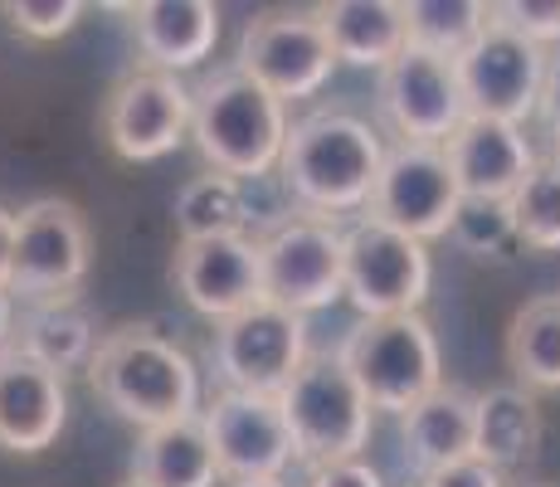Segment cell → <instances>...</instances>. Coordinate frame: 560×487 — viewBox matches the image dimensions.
Listing matches in <instances>:
<instances>
[{
    "label": "cell",
    "instance_id": "1",
    "mask_svg": "<svg viewBox=\"0 0 560 487\" xmlns=\"http://www.w3.org/2000/svg\"><path fill=\"white\" fill-rule=\"evenodd\" d=\"M89 385L117 419L137 429H156L171 419L200 415V371L171 337L152 327L103 332L89 361Z\"/></svg>",
    "mask_w": 560,
    "mask_h": 487
},
{
    "label": "cell",
    "instance_id": "2",
    "mask_svg": "<svg viewBox=\"0 0 560 487\" xmlns=\"http://www.w3.org/2000/svg\"><path fill=\"white\" fill-rule=\"evenodd\" d=\"M381 161H385V142L375 137L371 123H361L357 113L322 107V113L288 123L278 171H283V190L307 214L331 220V214L361 210L371 200Z\"/></svg>",
    "mask_w": 560,
    "mask_h": 487
},
{
    "label": "cell",
    "instance_id": "3",
    "mask_svg": "<svg viewBox=\"0 0 560 487\" xmlns=\"http://www.w3.org/2000/svg\"><path fill=\"white\" fill-rule=\"evenodd\" d=\"M190 137L214 176L258 181L283 156L288 103H278L230 63L190 89Z\"/></svg>",
    "mask_w": 560,
    "mask_h": 487
},
{
    "label": "cell",
    "instance_id": "4",
    "mask_svg": "<svg viewBox=\"0 0 560 487\" xmlns=\"http://www.w3.org/2000/svg\"><path fill=\"white\" fill-rule=\"evenodd\" d=\"M337 361L351 371L365 405L385 409V415H405L429 390L444 385V351H439V337L424 312L357 322L351 337L341 341Z\"/></svg>",
    "mask_w": 560,
    "mask_h": 487
},
{
    "label": "cell",
    "instance_id": "5",
    "mask_svg": "<svg viewBox=\"0 0 560 487\" xmlns=\"http://www.w3.org/2000/svg\"><path fill=\"white\" fill-rule=\"evenodd\" d=\"M278 409H283L288 439H293V459L312 463V473L361 459L365 439H371L375 409L365 405V395L337 356H307L303 371L278 395Z\"/></svg>",
    "mask_w": 560,
    "mask_h": 487
},
{
    "label": "cell",
    "instance_id": "6",
    "mask_svg": "<svg viewBox=\"0 0 560 487\" xmlns=\"http://www.w3.org/2000/svg\"><path fill=\"white\" fill-rule=\"evenodd\" d=\"M434 283V258L429 244L409 240L400 230H385L371 214L341 230V298L371 317H400V312H419Z\"/></svg>",
    "mask_w": 560,
    "mask_h": 487
},
{
    "label": "cell",
    "instance_id": "7",
    "mask_svg": "<svg viewBox=\"0 0 560 487\" xmlns=\"http://www.w3.org/2000/svg\"><path fill=\"white\" fill-rule=\"evenodd\" d=\"M258 240V292L298 317L341 298V230L317 214H283Z\"/></svg>",
    "mask_w": 560,
    "mask_h": 487
},
{
    "label": "cell",
    "instance_id": "8",
    "mask_svg": "<svg viewBox=\"0 0 560 487\" xmlns=\"http://www.w3.org/2000/svg\"><path fill=\"white\" fill-rule=\"evenodd\" d=\"M93 234L79 205L69 200H35L15 214V248H10V298L15 302H49L79 298L89 278Z\"/></svg>",
    "mask_w": 560,
    "mask_h": 487
},
{
    "label": "cell",
    "instance_id": "9",
    "mask_svg": "<svg viewBox=\"0 0 560 487\" xmlns=\"http://www.w3.org/2000/svg\"><path fill=\"white\" fill-rule=\"evenodd\" d=\"M307 317L258 298L254 308L234 312L214 332V375L224 390L278 399L307 361Z\"/></svg>",
    "mask_w": 560,
    "mask_h": 487
},
{
    "label": "cell",
    "instance_id": "10",
    "mask_svg": "<svg viewBox=\"0 0 560 487\" xmlns=\"http://www.w3.org/2000/svg\"><path fill=\"white\" fill-rule=\"evenodd\" d=\"M205 439H210L214 468L234 487H268L283 483L293 463V439H288L283 409L268 395H244V390H220L200 409Z\"/></svg>",
    "mask_w": 560,
    "mask_h": 487
},
{
    "label": "cell",
    "instance_id": "11",
    "mask_svg": "<svg viewBox=\"0 0 560 487\" xmlns=\"http://www.w3.org/2000/svg\"><path fill=\"white\" fill-rule=\"evenodd\" d=\"M546 63H551V54L526 45L512 30L492 25V15H488V30L454 59L458 93H463L468 117H492V123L522 127L526 117L536 113Z\"/></svg>",
    "mask_w": 560,
    "mask_h": 487
},
{
    "label": "cell",
    "instance_id": "12",
    "mask_svg": "<svg viewBox=\"0 0 560 487\" xmlns=\"http://www.w3.org/2000/svg\"><path fill=\"white\" fill-rule=\"evenodd\" d=\"M458 200L463 195L454 186V176H448L444 147L400 142L385 151L365 210H371V220L385 224V230H400L409 240L429 244V240H444L448 234V220H454Z\"/></svg>",
    "mask_w": 560,
    "mask_h": 487
},
{
    "label": "cell",
    "instance_id": "13",
    "mask_svg": "<svg viewBox=\"0 0 560 487\" xmlns=\"http://www.w3.org/2000/svg\"><path fill=\"white\" fill-rule=\"evenodd\" d=\"M234 69L268 89L278 103H288V97L317 93L331 79L337 59L317 25V10H288V15H258L244 25Z\"/></svg>",
    "mask_w": 560,
    "mask_h": 487
},
{
    "label": "cell",
    "instance_id": "14",
    "mask_svg": "<svg viewBox=\"0 0 560 487\" xmlns=\"http://www.w3.org/2000/svg\"><path fill=\"white\" fill-rule=\"evenodd\" d=\"M375 97H381V117L400 132V142L415 147H444L468 117L454 63L409 45L381 69V93Z\"/></svg>",
    "mask_w": 560,
    "mask_h": 487
},
{
    "label": "cell",
    "instance_id": "15",
    "mask_svg": "<svg viewBox=\"0 0 560 487\" xmlns=\"http://www.w3.org/2000/svg\"><path fill=\"white\" fill-rule=\"evenodd\" d=\"M107 147L122 161H161L190 137V89L176 73L137 69L103 107Z\"/></svg>",
    "mask_w": 560,
    "mask_h": 487
},
{
    "label": "cell",
    "instance_id": "16",
    "mask_svg": "<svg viewBox=\"0 0 560 487\" xmlns=\"http://www.w3.org/2000/svg\"><path fill=\"white\" fill-rule=\"evenodd\" d=\"M171 278L200 317L224 322L264 298L258 292V240L254 234L186 240L171 258Z\"/></svg>",
    "mask_w": 560,
    "mask_h": 487
},
{
    "label": "cell",
    "instance_id": "17",
    "mask_svg": "<svg viewBox=\"0 0 560 487\" xmlns=\"http://www.w3.org/2000/svg\"><path fill=\"white\" fill-rule=\"evenodd\" d=\"M444 161L463 200H512L541 156L522 127L492 123V117H463L458 132L444 142Z\"/></svg>",
    "mask_w": 560,
    "mask_h": 487
},
{
    "label": "cell",
    "instance_id": "18",
    "mask_svg": "<svg viewBox=\"0 0 560 487\" xmlns=\"http://www.w3.org/2000/svg\"><path fill=\"white\" fill-rule=\"evenodd\" d=\"M69 390L63 375L45 371L25 351H0V449L5 453H45L63 434Z\"/></svg>",
    "mask_w": 560,
    "mask_h": 487
},
{
    "label": "cell",
    "instance_id": "19",
    "mask_svg": "<svg viewBox=\"0 0 560 487\" xmlns=\"http://www.w3.org/2000/svg\"><path fill=\"white\" fill-rule=\"evenodd\" d=\"M127 15H132V35L147 69L156 73L196 69L220 39V5L210 0H142V5H127Z\"/></svg>",
    "mask_w": 560,
    "mask_h": 487
},
{
    "label": "cell",
    "instance_id": "20",
    "mask_svg": "<svg viewBox=\"0 0 560 487\" xmlns=\"http://www.w3.org/2000/svg\"><path fill=\"white\" fill-rule=\"evenodd\" d=\"M472 395L468 385H439L419 399L415 409L400 415V439H405V459L419 468V478L448 468L458 459H472Z\"/></svg>",
    "mask_w": 560,
    "mask_h": 487
},
{
    "label": "cell",
    "instance_id": "21",
    "mask_svg": "<svg viewBox=\"0 0 560 487\" xmlns=\"http://www.w3.org/2000/svg\"><path fill=\"white\" fill-rule=\"evenodd\" d=\"M15 351H25L30 361H39L54 375L89 371L93 346H98V322L89 317L79 298H49V302H25V312L15 317Z\"/></svg>",
    "mask_w": 560,
    "mask_h": 487
},
{
    "label": "cell",
    "instance_id": "22",
    "mask_svg": "<svg viewBox=\"0 0 560 487\" xmlns=\"http://www.w3.org/2000/svg\"><path fill=\"white\" fill-rule=\"evenodd\" d=\"M331 59L351 69H385L405 49L400 0H331L317 10Z\"/></svg>",
    "mask_w": 560,
    "mask_h": 487
},
{
    "label": "cell",
    "instance_id": "23",
    "mask_svg": "<svg viewBox=\"0 0 560 487\" xmlns=\"http://www.w3.org/2000/svg\"><path fill=\"white\" fill-rule=\"evenodd\" d=\"M132 483H142V487H214L220 483L200 415L142 429L132 449Z\"/></svg>",
    "mask_w": 560,
    "mask_h": 487
},
{
    "label": "cell",
    "instance_id": "24",
    "mask_svg": "<svg viewBox=\"0 0 560 487\" xmlns=\"http://www.w3.org/2000/svg\"><path fill=\"white\" fill-rule=\"evenodd\" d=\"M541 449V405L516 385H492L472 405V453L492 468H516Z\"/></svg>",
    "mask_w": 560,
    "mask_h": 487
},
{
    "label": "cell",
    "instance_id": "25",
    "mask_svg": "<svg viewBox=\"0 0 560 487\" xmlns=\"http://www.w3.org/2000/svg\"><path fill=\"white\" fill-rule=\"evenodd\" d=\"M508 371L516 390H560V298H532L508 327Z\"/></svg>",
    "mask_w": 560,
    "mask_h": 487
},
{
    "label": "cell",
    "instance_id": "26",
    "mask_svg": "<svg viewBox=\"0 0 560 487\" xmlns=\"http://www.w3.org/2000/svg\"><path fill=\"white\" fill-rule=\"evenodd\" d=\"M400 20L409 49L454 63L488 30V5L482 0H400Z\"/></svg>",
    "mask_w": 560,
    "mask_h": 487
},
{
    "label": "cell",
    "instance_id": "27",
    "mask_svg": "<svg viewBox=\"0 0 560 487\" xmlns=\"http://www.w3.org/2000/svg\"><path fill=\"white\" fill-rule=\"evenodd\" d=\"M176 230L186 240H220V234H249V195L230 176H196L176 195Z\"/></svg>",
    "mask_w": 560,
    "mask_h": 487
},
{
    "label": "cell",
    "instance_id": "28",
    "mask_svg": "<svg viewBox=\"0 0 560 487\" xmlns=\"http://www.w3.org/2000/svg\"><path fill=\"white\" fill-rule=\"evenodd\" d=\"M516 244H526L532 254H560V161L546 156L532 166V176L516 186L508 200Z\"/></svg>",
    "mask_w": 560,
    "mask_h": 487
},
{
    "label": "cell",
    "instance_id": "29",
    "mask_svg": "<svg viewBox=\"0 0 560 487\" xmlns=\"http://www.w3.org/2000/svg\"><path fill=\"white\" fill-rule=\"evenodd\" d=\"M448 240H454L468 258H502L516 244L512 210L508 200H458L454 220H448Z\"/></svg>",
    "mask_w": 560,
    "mask_h": 487
},
{
    "label": "cell",
    "instance_id": "30",
    "mask_svg": "<svg viewBox=\"0 0 560 487\" xmlns=\"http://www.w3.org/2000/svg\"><path fill=\"white\" fill-rule=\"evenodd\" d=\"M0 15L30 39H59L83 20L79 0H5Z\"/></svg>",
    "mask_w": 560,
    "mask_h": 487
},
{
    "label": "cell",
    "instance_id": "31",
    "mask_svg": "<svg viewBox=\"0 0 560 487\" xmlns=\"http://www.w3.org/2000/svg\"><path fill=\"white\" fill-rule=\"evenodd\" d=\"M488 15L492 25L512 30L536 49L560 39V0H502V5H488Z\"/></svg>",
    "mask_w": 560,
    "mask_h": 487
},
{
    "label": "cell",
    "instance_id": "32",
    "mask_svg": "<svg viewBox=\"0 0 560 487\" xmlns=\"http://www.w3.org/2000/svg\"><path fill=\"white\" fill-rule=\"evenodd\" d=\"M419 487H508V483H502V473L492 468V463H482L478 453H472V459H458V463H448V468L429 473Z\"/></svg>",
    "mask_w": 560,
    "mask_h": 487
},
{
    "label": "cell",
    "instance_id": "33",
    "mask_svg": "<svg viewBox=\"0 0 560 487\" xmlns=\"http://www.w3.org/2000/svg\"><path fill=\"white\" fill-rule=\"evenodd\" d=\"M536 117H541L546 137H551V151L560 161V54H551V63H546L541 97H536Z\"/></svg>",
    "mask_w": 560,
    "mask_h": 487
},
{
    "label": "cell",
    "instance_id": "34",
    "mask_svg": "<svg viewBox=\"0 0 560 487\" xmlns=\"http://www.w3.org/2000/svg\"><path fill=\"white\" fill-rule=\"evenodd\" d=\"M307 487H385V478L365 459H347V463H331V468H317Z\"/></svg>",
    "mask_w": 560,
    "mask_h": 487
},
{
    "label": "cell",
    "instance_id": "35",
    "mask_svg": "<svg viewBox=\"0 0 560 487\" xmlns=\"http://www.w3.org/2000/svg\"><path fill=\"white\" fill-rule=\"evenodd\" d=\"M10 248H15V210L0 205V283L10 278Z\"/></svg>",
    "mask_w": 560,
    "mask_h": 487
},
{
    "label": "cell",
    "instance_id": "36",
    "mask_svg": "<svg viewBox=\"0 0 560 487\" xmlns=\"http://www.w3.org/2000/svg\"><path fill=\"white\" fill-rule=\"evenodd\" d=\"M15 308H20V302L10 298L5 283H0V351H5L10 337H15Z\"/></svg>",
    "mask_w": 560,
    "mask_h": 487
},
{
    "label": "cell",
    "instance_id": "37",
    "mask_svg": "<svg viewBox=\"0 0 560 487\" xmlns=\"http://www.w3.org/2000/svg\"><path fill=\"white\" fill-rule=\"evenodd\" d=\"M122 487H142V483H132V478H127V483H122Z\"/></svg>",
    "mask_w": 560,
    "mask_h": 487
},
{
    "label": "cell",
    "instance_id": "38",
    "mask_svg": "<svg viewBox=\"0 0 560 487\" xmlns=\"http://www.w3.org/2000/svg\"><path fill=\"white\" fill-rule=\"evenodd\" d=\"M532 487H551V483H532Z\"/></svg>",
    "mask_w": 560,
    "mask_h": 487
},
{
    "label": "cell",
    "instance_id": "39",
    "mask_svg": "<svg viewBox=\"0 0 560 487\" xmlns=\"http://www.w3.org/2000/svg\"><path fill=\"white\" fill-rule=\"evenodd\" d=\"M268 487H283V483H268Z\"/></svg>",
    "mask_w": 560,
    "mask_h": 487
}]
</instances>
